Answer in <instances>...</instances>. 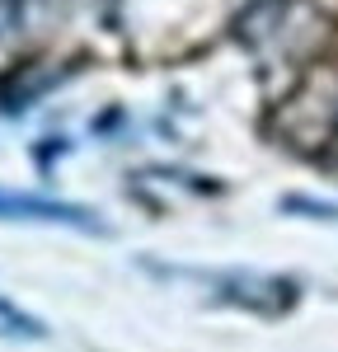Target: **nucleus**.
<instances>
[{
    "mask_svg": "<svg viewBox=\"0 0 338 352\" xmlns=\"http://www.w3.org/2000/svg\"><path fill=\"white\" fill-rule=\"evenodd\" d=\"M0 221H19V226H56V230H80V235H109V221L84 202L47 197V192H19L0 188Z\"/></svg>",
    "mask_w": 338,
    "mask_h": 352,
    "instance_id": "1",
    "label": "nucleus"
},
{
    "mask_svg": "<svg viewBox=\"0 0 338 352\" xmlns=\"http://www.w3.org/2000/svg\"><path fill=\"white\" fill-rule=\"evenodd\" d=\"M212 287H216V300L254 310V315H282L296 305V282L268 277V272H216Z\"/></svg>",
    "mask_w": 338,
    "mask_h": 352,
    "instance_id": "2",
    "label": "nucleus"
},
{
    "mask_svg": "<svg viewBox=\"0 0 338 352\" xmlns=\"http://www.w3.org/2000/svg\"><path fill=\"white\" fill-rule=\"evenodd\" d=\"M282 19H286V0H254L249 10L235 19V38H240L245 47H263L282 28Z\"/></svg>",
    "mask_w": 338,
    "mask_h": 352,
    "instance_id": "3",
    "label": "nucleus"
},
{
    "mask_svg": "<svg viewBox=\"0 0 338 352\" xmlns=\"http://www.w3.org/2000/svg\"><path fill=\"white\" fill-rule=\"evenodd\" d=\"M61 76H14V80H0V113H24L33 109Z\"/></svg>",
    "mask_w": 338,
    "mask_h": 352,
    "instance_id": "4",
    "label": "nucleus"
},
{
    "mask_svg": "<svg viewBox=\"0 0 338 352\" xmlns=\"http://www.w3.org/2000/svg\"><path fill=\"white\" fill-rule=\"evenodd\" d=\"M286 217L315 221V226H338V202H324V197H310V192H286L278 202Z\"/></svg>",
    "mask_w": 338,
    "mask_h": 352,
    "instance_id": "5",
    "label": "nucleus"
},
{
    "mask_svg": "<svg viewBox=\"0 0 338 352\" xmlns=\"http://www.w3.org/2000/svg\"><path fill=\"white\" fill-rule=\"evenodd\" d=\"M0 338H47V324L33 320V315H24L14 300L0 296Z\"/></svg>",
    "mask_w": 338,
    "mask_h": 352,
    "instance_id": "6",
    "label": "nucleus"
},
{
    "mask_svg": "<svg viewBox=\"0 0 338 352\" xmlns=\"http://www.w3.org/2000/svg\"><path fill=\"white\" fill-rule=\"evenodd\" d=\"M28 19H24V0H0V43H10L14 33H24Z\"/></svg>",
    "mask_w": 338,
    "mask_h": 352,
    "instance_id": "7",
    "label": "nucleus"
},
{
    "mask_svg": "<svg viewBox=\"0 0 338 352\" xmlns=\"http://www.w3.org/2000/svg\"><path fill=\"white\" fill-rule=\"evenodd\" d=\"M66 5H71V0H24V19H28V24H33V19L52 24V19L66 14Z\"/></svg>",
    "mask_w": 338,
    "mask_h": 352,
    "instance_id": "8",
    "label": "nucleus"
}]
</instances>
